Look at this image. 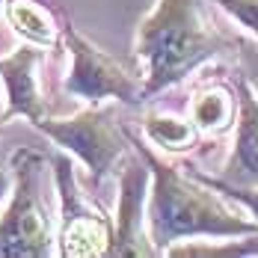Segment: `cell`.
<instances>
[{"mask_svg":"<svg viewBox=\"0 0 258 258\" xmlns=\"http://www.w3.org/2000/svg\"><path fill=\"white\" fill-rule=\"evenodd\" d=\"M56 202H59V232L56 255L62 258H107L113 246V223L83 190L69 155L51 157Z\"/></svg>","mask_w":258,"mask_h":258,"instance_id":"cell-5","label":"cell"},{"mask_svg":"<svg viewBox=\"0 0 258 258\" xmlns=\"http://www.w3.org/2000/svg\"><path fill=\"white\" fill-rule=\"evenodd\" d=\"M190 172H193L199 181H205L208 187H214L217 193H223L229 202L240 205L249 217H255V220H258V187H232V184H223V181H217L214 175L202 172V169H190Z\"/></svg>","mask_w":258,"mask_h":258,"instance_id":"cell-14","label":"cell"},{"mask_svg":"<svg viewBox=\"0 0 258 258\" xmlns=\"http://www.w3.org/2000/svg\"><path fill=\"white\" fill-rule=\"evenodd\" d=\"M62 45L72 56V69L66 75L69 95L89 104L119 101L137 107L146 101L143 80H137L119 59H113L107 51L92 45L83 33H78L72 21H62Z\"/></svg>","mask_w":258,"mask_h":258,"instance_id":"cell-6","label":"cell"},{"mask_svg":"<svg viewBox=\"0 0 258 258\" xmlns=\"http://www.w3.org/2000/svg\"><path fill=\"white\" fill-rule=\"evenodd\" d=\"M137 155L149 163L152 190H149V234L157 255H163L172 243L193 237H240L255 234L258 220H246L237 208L226 202V196L205 181H199L190 169L157 157L146 143L128 134Z\"/></svg>","mask_w":258,"mask_h":258,"instance_id":"cell-1","label":"cell"},{"mask_svg":"<svg viewBox=\"0 0 258 258\" xmlns=\"http://www.w3.org/2000/svg\"><path fill=\"white\" fill-rule=\"evenodd\" d=\"M143 134L160 152L187 155V152L196 149L202 131L193 125V119H178V116H169V113H149L143 119Z\"/></svg>","mask_w":258,"mask_h":258,"instance_id":"cell-12","label":"cell"},{"mask_svg":"<svg viewBox=\"0 0 258 258\" xmlns=\"http://www.w3.org/2000/svg\"><path fill=\"white\" fill-rule=\"evenodd\" d=\"M214 3L258 39V0H214Z\"/></svg>","mask_w":258,"mask_h":258,"instance_id":"cell-15","label":"cell"},{"mask_svg":"<svg viewBox=\"0 0 258 258\" xmlns=\"http://www.w3.org/2000/svg\"><path fill=\"white\" fill-rule=\"evenodd\" d=\"M3 98H6V95H0V122H3Z\"/></svg>","mask_w":258,"mask_h":258,"instance_id":"cell-17","label":"cell"},{"mask_svg":"<svg viewBox=\"0 0 258 258\" xmlns=\"http://www.w3.org/2000/svg\"><path fill=\"white\" fill-rule=\"evenodd\" d=\"M134 149V146H131ZM149 190L152 172L149 163L137 155H128L119 169V205L113 226V246L107 258H152L157 255L149 234Z\"/></svg>","mask_w":258,"mask_h":258,"instance_id":"cell-7","label":"cell"},{"mask_svg":"<svg viewBox=\"0 0 258 258\" xmlns=\"http://www.w3.org/2000/svg\"><path fill=\"white\" fill-rule=\"evenodd\" d=\"M12 190L0 214V258H48L56 252V220L51 211L53 166L36 149L9 157Z\"/></svg>","mask_w":258,"mask_h":258,"instance_id":"cell-3","label":"cell"},{"mask_svg":"<svg viewBox=\"0 0 258 258\" xmlns=\"http://www.w3.org/2000/svg\"><path fill=\"white\" fill-rule=\"evenodd\" d=\"M33 128L51 137L62 152L78 157L89 169L92 184H104V178L116 166H122V160L128 157V131L116 125V116L107 107H86V110L66 116V119L45 116Z\"/></svg>","mask_w":258,"mask_h":258,"instance_id":"cell-4","label":"cell"},{"mask_svg":"<svg viewBox=\"0 0 258 258\" xmlns=\"http://www.w3.org/2000/svg\"><path fill=\"white\" fill-rule=\"evenodd\" d=\"M3 15L6 24L30 45L48 48L56 39H62V21H56V15L39 0H6Z\"/></svg>","mask_w":258,"mask_h":258,"instance_id":"cell-11","label":"cell"},{"mask_svg":"<svg viewBox=\"0 0 258 258\" xmlns=\"http://www.w3.org/2000/svg\"><path fill=\"white\" fill-rule=\"evenodd\" d=\"M3 3H6V0H0V9H3Z\"/></svg>","mask_w":258,"mask_h":258,"instance_id":"cell-18","label":"cell"},{"mask_svg":"<svg viewBox=\"0 0 258 258\" xmlns=\"http://www.w3.org/2000/svg\"><path fill=\"white\" fill-rule=\"evenodd\" d=\"M237 86L229 80L211 78L196 89L190 101V119L208 137H223L237 122Z\"/></svg>","mask_w":258,"mask_h":258,"instance_id":"cell-10","label":"cell"},{"mask_svg":"<svg viewBox=\"0 0 258 258\" xmlns=\"http://www.w3.org/2000/svg\"><path fill=\"white\" fill-rule=\"evenodd\" d=\"M226 48H232V42L211 30L202 0H155L137 27L134 42V53L143 66L146 101L199 72Z\"/></svg>","mask_w":258,"mask_h":258,"instance_id":"cell-2","label":"cell"},{"mask_svg":"<svg viewBox=\"0 0 258 258\" xmlns=\"http://www.w3.org/2000/svg\"><path fill=\"white\" fill-rule=\"evenodd\" d=\"M9 190H12V172H6V169L0 166V205L9 199Z\"/></svg>","mask_w":258,"mask_h":258,"instance_id":"cell-16","label":"cell"},{"mask_svg":"<svg viewBox=\"0 0 258 258\" xmlns=\"http://www.w3.org/2000/svg\"><path fill=\"white\" fill-rule=\"evenodd\" d=\"M42 62V48L39 45H21L12 53L0 56V80L6 89V110H3V122L21 116L30 125L42 122L48 116V107L39 89V69Z\"/></svg>","mask_w":258,"mask_h":258,"instance_id":"cell-8","label":"cell"},{"mask_svg":"<svg viewBox=\"0 0 258 258\" xmlns=\"http://www.w3.org/2000/svg\"><path fill=\"white\" fill-rule=\"evenodd\" d=\"M234 86L240 104L234 122V143L214 178L232 187H258V95L249 80H234Z\"/></svg>","mask_w":258,"mask_h":258,"instance_id":"cell-9","label":"cell"},{"mask_svg":"<svg viewBox=\"0 0 258 258\" xmlns=\"http://www.w3.org/2000/svg\"><path fill=\"white\" fill-rule=\"evenodd\" d=\"M163 255L172 258H246L258 255V232L255 234H240V237H205V240H181L172 243Z\"/></svg>","mask_w":258,"mask_h":258,"instance_id":"cell-13","label":"cell"}]
</instances>
